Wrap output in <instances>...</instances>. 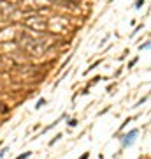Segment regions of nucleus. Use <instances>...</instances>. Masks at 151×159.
<instances>
[{"instance_id": "nucleus-1", "label": "nucleus", "mask_w": 151, "mask_h": 159, "mask_svg": "<svg viewBox=\"0 0 151 159\" xmlns=\"http://www.w3.org/2000/svg\"><path fill=\"white\" fill-rule=\"evenodd\" d=\"M137 134H139V129H132L130 133H127L125 136H120V138H121V147L127 148V147H130V145H134Z\"/></svg>"}, {"instance_id": "nucleus-2", "label": "nucleus", "mask_w": 151, "mask_h": 159, "mask_svg": "<svg viewBox=\"0 0 151 159\" xmlns=\"http://www.w3.org/2000/svg\"><path fill=\"white\" fill-rule=\"evenodd\" d=\"M67 124H69V127H76V125H78V120H76V119H70Z\"/></svg>"}, {"instance_id": "nucleus-3", "label": "nucleus", "mask_w": 151, "mask_h": 159, "mask_svg": "<svg viewBox=\"0 0 151 159\" xmlns=\"http://www.w3.org/2000/svg\"><path fill=\"white\" fill-rule=\"evenodd\" d=\"M44 102H46V99H39V101H37V104H35V108H40Z\"/></svg>"}, {"instance_id": "nucleus-4", "label": "nucleus", "mask_w": 151, "mask_h": 159, "mask_svg": "<svg viewBox=\"0 0 151 159\" xmlns=\"http://www.w3.org/2000/svg\"><path fill=\"white\" fill-rule=\"evenodd\" d=\"M30 154H32V152H25V154H21V156H19L18 159H27L28 156H30Z\"/></svg>"}, {"instance_id": "nucleus-5", "label": "nucleus", "mask_w": 151, "mask_h": 159, "mask_svg": "<svg viewBox=\"0 0 151 159\" xmlns=\"http://www.w3.org/2000/svg\"><path fill=\"white\" fill-rule=\"evenodd\" d=\"M142 2H144V0H137V2H135V7H141L142 6Z\"/></svg>"}, {"instance_id": "nucleus-6", "label": "nucleus", "mask_w": 151, "mask_h": 159, "mask_svg": "<svg viewBox=\"0 0 151 159\" xmlns=\"http://www.w3.org/2000/svg\"><path fill=\"white\" fill-rule=\"evenodd\" d=\"M79 159H88V154H83V156H81Z\"/></svg>"}]
</instances>
